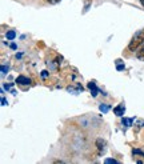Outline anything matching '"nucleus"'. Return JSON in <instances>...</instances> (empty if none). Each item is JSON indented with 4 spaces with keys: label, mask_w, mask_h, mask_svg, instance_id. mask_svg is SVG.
Wrapping results in <instances>:
<instances>
[{
    "label": "nucleus",
    "mask_w": 144,
    "mask_h": 164,
    "mask_svg": "<svg viewBox=\"0 0 144 164\" xmlns=\"http://www.w3.org/2000/svg\"><path fill=\"white\" fill-rule=\"evenodd\" d=\"M2 71H3V73H7L8 72V67H6V65H2Z\"/></svg>",
    "instance_id": "13"
},
{
    "label": "nucleus",
    "mask_w": 144,
    "mask_h": 164,
    "mask_svg": "<svg viewBox=\"0 0 144 164\" xmlns=\"http://www.w3.org/2000/svg\"><path fill=\"white\" fill-rule=\"evenodd\" d=\"M136 56L139 57V59H142V60H144V43H143V46H142V48H140V51H137V54H136Z\"/></svg>",
    "instance_id": "8"
},
{
    "label": "nucleus",
    "mask_w": 144,
    "mask_h": 164,
    "mask_svg": "<svg viewBox=\"0 0 144 164\" xmlns=\"http://www.w3.org/2000/svg\"><path fill=\"white\" fill-rule=\"evenodd\" d=\"M104 163H106V164H116L118 162H116L115 159H106V160H104Z\"/></svg>",
    "instance_id": "11"
},
{
    "label": "nucleus",
    "mask_w": 144,
    "mask_h": 164,
    "mask_svg": "<svg viewBox=\"0 0 144 164\" xmlns=\"http://www.w3.org/2000/svg\"><path fill=\"white\" fill-rule=\"evenodd\" d=\"M104 141H103L101 139H97L96 140V145H97V148H99V151H103V149H104Z\"/></svg>",
    "instance_id": "7"
},
{
    "label": "nucleus",
    "mask_w": 144,
    "mask_h": 164,
    "mask_svg": "<svg viewBox=\"0 0 144 164\" xmlns=\"http://www.w3.org/2000/svg\"><path fill=\"white\" fill-rule=\"evenodd\" d=\"M140 3H142V6L144 7V0H140Z\"/></svg>",
    "instance_id": "18"
},
{
    "label": "nucleus",
    "mask_w": 144,
    "mask_h": 164,
    "mask_svg": "<svg viewBox=\"0 0 144 164\" xmlns=\"http://www.w3.org/2000/svg\"><path fill=\"white\" fill-rule=\"evenodd\" d=\"M132 122H133L132 119H127V117L123 119V124H124L125 127H131V126H132Z\"/></svg>",
    "instance_id": "9"
},
{
    "label": "nucleus",
    "mask_w": 144,
    "mask_h": 164,
    "mask_svg": "<svg viewBox=\"0 0 144 164\" xmlns=\"http://www.w3.org/2000/svg\"><path fill=\"white\" fill-rule=\"evenodd\" d=\"M120 61L121 60H116V64H118V67H116V68H118V71H123L124 69V64H120Z\"/></svg>",
    "instance_id": "10"
},
{
    "label": "nucleus",
    "mask_w": 144,
    "mask_h": 164,
    "mask_svg": "<svg viewBox=\"0 0 144 164\" xmlns=\"http://www.w3.org/2000/svg\"><path fill=\"white\" fill-rule=\"evenodd\" d=\"M42 76H43V78H47V76H48V71H43V72H42Z\"/></svg>",
    "instance_id": "14"
},
{
    "label": "nucleus",
    "mask_w": 144,
    "mask_h": 164,
    "mask_svg": "<svg viewBox=\"0 0 144 164\" xmlns=\"http://www.w3.org/2000/svg\"><path fill=\"white\" fill-rule=\"evenodd\" d=\"M88 88H89V90H91V95H92V96H96V95L99 94V90H97L96 84L93 83V82L88 83Z\"/></svg>",
    "instance_id": "4"
},
{
    "label": "nucleus",
    "mask_w": 144,
    "mask_h": 164,
    "mask_svg": "<svg viewBox=\"0 0 144 164\" xmlns=\"http://www.w3.org/2000/svg\"><path fill=\"white\" fill-rule=\"evenodd\" d=\"M6 36H7L8 40H13V39H15V36H16V32H15V31H8Z\"/></svg>",
    "instance_id": "6"
},
{
    "label": "nucleus",
    "mask_w": 144,
    "mask_h": 164,
    "mask_svg": "<svg viewBox=\"0 0 144 164\" xmlns=\"http://www.w3.org/2000/svg\"><path fill=\"white\" fill-rule=\"evenodd\" d=\"M16 83L17 84H21V86H27V84H29L31 80L28 78H25V76H17L16 78Z\"/></svg>",
    "instance_id": "3"
},
{
    "label": "nucleus",
    "mask_w": 144,
    "mask_h": 164,
    "mask_svg": "<svg viewBox=\"0 0 144 164\" xmlns=\"http://www.w3.org/2000/svg\"><path fill=\"white\" fill-rule=\"evenodd\" d=\"M125 112V107H124V104H119L118 107H115L114 108V113L115 115H118V116H123Z\"/></svg>",
    "instance_id": "2"
},
{
    "label": "nucleus",
    "mask_w": 144,
    "mask_h": 164,
    "mask_svg": "<svg viewBox=\"0 0 144 164\" xmlns=\"http://www.w3.org/2000/svg\"><path fill=\"white\" fill-rule=\"evenodd\" d=\"M143 43H144V31H139V32H136V33L133 35L132 40L129 42V44H128V50L132 51V52H135L139 47L142 46Z\"/></svg>",
    "instance_id": "1"
},
{
    "label": "nucleus",
    "mask_w": 144,
    "mask_h": 164,
    "mask_svg": "<svg viewBox=\"0 0 144 164\" xmlns=\"http://www.w3.org/2000/svg\"><path fill=\"white\" fill-rule=\"evenodd\" d=\"M11 48H12V50H16V44L12 43V44H11Z\"/></svg>",
    "instance_id": "17"
},
{
    "label": "nucleus",
    "mask_w": 144,
    "mask_h": 164,
    "mask_svg": "<svg viewBox=\"0 0 144 164\" xmlns=\"http://www.w3.org/2000/svg\"><path fill=\"white\" fill-rule=\"evenodd\" d=\"M2 104H3V105H7V100H6V97H3V99H2Z\"/></svg>",
    "instance_id": "16"
},
{
    "label": "nucleus",
    "mask_w": 144,
    "mask_h": 164,
    "mask_svg": "<svg viewBox=\"0 0 144 164\" xmlns=\"http://www.w3.org/2000/svg\"><path fill=\"white\" fill-rule=\"evenodd\" d=\"M47 2H48L49 4H56V3H59V2H61V0H47Z\"/></svg>",
    "instance_id": "12"
},
{
    "label": "nucleus",
    "mask_w": 144,
    "mask_h": 164,
    "mask_svg": "<svg viewBox=\"0 0 144 164\" xmlns=\"http://www.w3.org/2000/svg\"><path fill=\"white\" fill-rule=\"evenodd\" d=\"M133 153H140V155H144V152H142L140 149H135V151H133Z\"/></svg>",
    "instance_id": "15"
},
{
    "label": "nucleus",
    "mask_w": 144,
    "mask_h": 164,
    "mask_svg": "<svg viewBox=\"0 0 144 164\" xmlns=\"http://www.w3.org/2000/svg\"><path fill=\"white\" fill-rule=\"evenodd\" d=\"M99 109H100L103 113H107L108 111H110V105H107V104H100V105H99Z\"/></svg>",
    "instance_id": "5"
}]
</instances>
